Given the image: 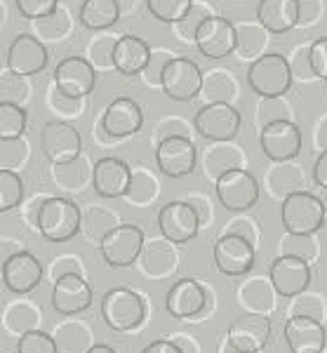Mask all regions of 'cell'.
Here are the masks:
<instances>
[{"instance_id": "cell-1", "label": "cell", "mask_w": 327, "mask_h": 353, "mask_svg": "<svg viewBox=\"0 0 327 353\" xmlns=\"http://www.w3.org/2000/svg\"><path fill=\"white\" fill-rule=\"evenodd\" d=\"M36 229L50 243H68L83 229V214L78 205L68 198H45Z\"/></svg>"}, {"instance_id": "cell-2", "label": "cell", "mask_w": 327, "mask_h": 353, "mask_svg": "<svg viewBox=\"0 0 327 353\" xmlns=\"http://www.w3.org/2000/svg\"><path fill=\"white\" fill-rule=\"evenodd\" d=\"M290 61L280 52H266L248 68V85L257 97H285L292 88Z\"/></svg>"}, {"instance_id": "cell-3", "label": "cell", "mask_w": 327, "mask_h": 353, "mask_svg": "<svg viewBox=\"0 0 327 353\" xmlns=\"http://www.w3.org/2000/svg\"><path fill=\"white\" fill-rule=\"evenodd\" d=\"M280 219L288 233H318L323 229L327 212L323 198L308 191H295L280 205Z\"/></svg>"}, {"instance_id": "cell-4", "label": "cell", "mask_w": 327, "mask_h": 353, "mask_svg": "<svg viewBox=\"0 0 327 353\" xmlns=\"http://www.w3.org/2000/svg\"><path fill=\"white\" fill-rule=\"evenodd\" d=\"M101 318L113 332H128L144 321V301L135 290L113 288L101 299Z\"/></svg>"}, {"instance_id": "cell-5", "label": "cell", "mask_w": 327, "mask_h": 353, "mask_svg": "<svg viewBox=\"0 0 327 353\" xmlns=\"http://www.w3.org/2000/svg\"><path fill=\"white\" fill-rule=\"evenodd\" d=\"M215 191L226 212H250L259 201V184L248 170H231L215 181Z\"/></svg>"}, {"instance_id": "cell-6", "label": "cell", "mask_w": 327, "mask_h": 353, "mask_svg": "<svg viewBox=\"0 0 327 353\" xmlns=\"http://www.w3.org/2000/svg\"><path fill=\"white\" fill-rule=\"evenodd\" d=\"M40 149L52 165H64L83 156V137L68 121H50L40 130Z\"/></svg>"}, {"instance_id": "cell-7", "label": "cell", "mask_w": 327, "mask_h": 353, "mask_svg": "<svg viewBox=\"0 0 327 353\" xmlns=\"http://www.w3.org/2000/svg\"><path fill=\"white\" fill-rule=\"evenodd\" d=\"M101 257L113 269H125L137 261L144 250V231L135 224H118L101 238Z\"/></svg>"}, {"instance_id": "cell-8", "label": "cell", "mask_w": 327, "mask_h": 353, "mask_svg": "<svg viewBox=\"0 0 327 353\" xmlns=\"http://www.w3.org/2000/svg\"><path fill=\"white\" fill-rule=\"evenodd\" d=\"M200 217L188 201H170L158 212V229L172 245H186L198 236Z\"/></svg>"}, {"instance_id": "cell-9", "label": "cell", "mask_w": 327, "mask_h": 353, "mask_svg": "<svg viewBox=\"0 0 327 353\" xmlns=\"http://www.w3.org/2000/svg\"><path fill=\"white\" fill-rule=\"evenodd\" d=\"M240 125H243V118L233 104H205L200 106L196 118H193L196 132L208 141L236 139Z\"/></svg>"}, {"instance_id": "cell-10", "label": "cell", "mask_w": 327, "mask_h": 353, "mask_svg": "<svg viewBox=\"0 0 327 353\" xmlns=\"http://www.w3.org/2000/svg\"><path fill=\"white\" fill-rule=\"evenodd\" d=\"M52 83L57 85L59 92L68 97H76V99H88L97 85V68L90 64L88 57H64L59 64L54 66Z\"/></svg>"}, {"instance_id": "cell-11", "label": "cell", "mask_w": 327, "mask_h": 353, "mask_svg": "<svg viewBox=\"0 0 327 353\" xmlns=\"http://www.w3.org/2000/svg\"><path fill=\"white\" fill-rule=\"evenodd\" d=\"M200 88H203V71L193 59L188 57H179L170 61V66L163 73V90L172 101H191L200 97Z\"/></svg>"}, {"instance_id": "cell-12", "label": "cell", "mask_w": 327, "mask_h": 353, "mask_svg": "<svg viewBox=\"0 0 327 353\" xmlns=\"http://www.w3.org/2000/svg\"><path fill=\"white\" fill-rule=\"evenodd\" d=\"M215 266L221 276H245L255 266V245L236 233H224L215 243Z\"/></svg>"}, {"instance_id": "cell-13", "label": "cell", "mask_w": 327, "mask_h": 353, "mask_svg": "<svg viewBox=\"0 0 327 353\" xmlns=\"http://www.w3.org/2000/svg\"><path fill=\"white\" fill-rule=\"evenodd\" d=\"M198 149L188 137H170L158 141L156 146V165L170 179H181L196 170Z\"/></svg>"}, {"instance_id": "cell-14", "label": "cell", "mask_w": 327, "mask_h": 353, "mask_svg": "<svg viewBox=\"0 0 327 353\" xmlns=\"http://www.w3.org/2000/svg\"><path fill=\"white\" fill-rule=\"evenodd\" d=\"M226 337L236 353H259L271 339V321L264 313H245L231 323Z\"/></svg>"}, {"instance_id": "cell-15", "label": "cell", "mask_w": 327, "mask_h": 353, "mask_svg": "<svg viewBox=\"0 0 327 353\" xmlns=\"http://www.w3.org/2000/svg\"><path fill=\"white\" fill-rule=\"evenodd\" d=\"M259 144L264 156L273 163L295 161L301 151V130L295 121L271 123L259 132Z\"/></svg>"}, {"instance_id": "cell-16", "label": "cell", "mask_w": 327, "mask_h": 353, "mask_svg": "<svg viewBox=\"0 0 327 353\" xmlns=\"http://www.w3.org/2000/svg\"><path fill=\"white\" fill-rule=\"evenodd\" d=\"M268 281L280 297H299L311 285V266L299 257L280 254L268 269Z\"/></svg>"}, {"instance_id": "cell-17", "label": "cell", "mask_w": 327, "mask_h": 353, "mask_svg": "<svg viewBox=\"0 0 327 353\" xmlns=\"http://www.w3.org/2000/svg\"><path fill=\"white\" fill-rule=\"evenodd\" d=\"M196 48L208 59H224L236 52V24L226 17L212 14L196 36Z\"/></svg>"}, {"instance_id": "cell-18", "label": "cell", "mask_w": 327, "mask_h": 353, "mask_svg": "<svg viewBox=\"0 0 327 353\" xmlns=\"http://www.w3.org/2000/svg\"><path fill=\"white\" fill-rule=\"evenodd\" d=\"M92 306V288L80 273H64L54 281L52 309L61 316H76Z\"/></svg>"}, {"instance_id": "cell-19", "label": "cell", "mask_w": 327, "mask_h": 353, "mask_svg": "<svg viewBox=\"0 0 327 353\" xmlns=\"http://www.w3.org/2000/svg\"><path fill=\"white\" fill-rule=\"evenodd\" d=\"M5 66L19 76H36L48 66V48L33 33H19L10 45Z\"/></svg>"}, {"instance_id": "cell-20", "label": "cell", "mask_w": 327, "mask_h": 353, "mask_svg": "<svg viewBox=\"0 0 327 353\" xmlns=\"http://www.w3.org/2000/svg\"><path fill=\"white\" fill-rule=\"evenodd\" d=\"M43 281V264L36 254L31 252H14L5 259L3 264V283L10 292L14 294H26L31 290H36Z\"/></svg>"}, {"instance_id": "cell-21", "label": "cell", "mask_w": 327, "mask_h": 353, "mask_svg": "<svg viewBox=\"0 0 327 353\" xmlns=\"http://www.w3.org/2000/svg\"><path fill=\"white\" fill-rule=\"evenodd\" d=\"M285 341L292 353H323L327 332L318 318L297 313L285 323Z\"/></svg>"}, {"instance_id": "cell-22", "label": "cell", "mask_w": 327, "mask_h": 353, "mask_svg": "<svg viewBox=\"0 0 327 353\" xmlns=\"http://www.w3.org/2000/svg\"><path fill=\"white\" fill-rule=\"evenodd\" d=\"M208 304V292L200 285L196 278H181L170 288L168 297H165V309L177 321H188L196 318Z\"/></svg>"}, {"instance_id": "cell-23", "label": "cell", "mask_w": 327, "mask_h": 353, "mask_svg": "<svg viewBox=\"0 0 327 353\" xmlns=\"http://www.w3.org/2000/svg\"><path fill=\"white\" fill-rule=\"evenodd\" d=\"M101 125H104L106 134H111L113 139H125V137H132L141 130L144 113H141V106L135 99L118 97L101 113Z\"/></svg>"}, {"instance_id": "cell-24", "label": "cell", "mask_w": 327, "mask_h": 353, "mask_svg": "<svg viewBox=\"0 0 327 353\" xmlns=\"http://www.w3.org/2000/svg\"><path fill=\"white\" fill-rule=\"evenodd\" d=\"M132 168L120 158L106 156L95 163V174H92V186L101 198H123L130 191Z\"/></svg>"}, {"instance_id": "cell-25", "label": "cell", "mask_w": 327, "mask_h": 353, "mask_svg": "<svg viewBox=\"0 0 327 353\" xmlns=\"http://www.w3.org/2000/svg\"><path fill=\"white\" fill-rule=\"evenodd\" d=\"M203 168L205 176L217 181L221 174L231 170H248V158L243 153V146L233 139L228 141H208L203 153Z\"/></svg>"}, {"instance_id": "cell-26", "label": "cell", "mask_w": 327, "mask_h": 353, "mask_svg": "<svg viewBox=\"0 0 327 353\" xmlns=\"http://www.w3.org/2000/svg\"><path fill=\"white\" fill-rule=\"evenodd\" d=\"M148 57H151V45L144 38L123 33L116 45V52H113V64L123 76H141V71L148 64Z\"/></svg>"}, {"instance_id": "cell-27", "label": "cell", "mask_w": 327, "mask_h": 353, "mask_svg": "<svg viewBox=\"0 0 327 353\" xmlns=\"http://www.w3.org/2000/svg\"><path fill=\"white\" fill-rule=\"evenodd\" d=\"M257 21L266 26L273 36L288 33L295 26H299V5L297 0H259Z\"/></svg>"}, {"instance_id": "cell-28", "label": "cell", "mask_w": 327, "mask_h": 353, "mask_svg": "<svg viewBox=\"0 0 327 353\" xmlns=\"http://www.w3.org/2000/svg\"><path fill=\"white\" fill-rule=\"evenodd\" d=\"M200 97L205 104H233L240 97V85L228 68H210L203 73Z\"/></svg>"}, {"instance_id": "cell-29", "label": "cell", "mask_w": 327, "mask_h": 353, "mask_svg": "<svg viewBox=\"0 0 327 353\" xmlns=\"http://www.w3.org/2000/svg\"><path fill=\"white\" fill-rule=\"evenodd\" d=\"M273 33L259 21H240L236 24V54L243 61H257L266 54Z\"/></svg>"}, {"instance_id": "cell-30", "label": "cell", "mask_w": 327, "mask_h": 353, "mask_svg": "<svg viewBox=\"0 0 327 353\" xmlns=\"http://www.w3.org/2000/svg\"><path fill=\"white\" fill-rule=\"evenodd\" d=\"M120 8L116 0H83L78 21L88 31H106L120 19Z\"/></svg>"}, {"instance_id": "cell-31", "label": "cell", "mask_w": 327, "mask_h": 353, "mask_svg": "<svg viewBox=\"0 0 327 353\" xmlns=\"http://www.w3.org/2000/svg\"><path fill=\"white\" fill-rule=\"evenodd\" d=\"M268 189L273 196H278L280 201L290 196L295 191H304V174H301V165H297L295 161H283V163H273V168L268 170Z\"/></svg>"}, {"instance_id": "cell-32", "label": "cell", "mask_w": 327, "mask_h": 353, "mask_svg": "<svg viewBox=\"0 0 327 353\" xmlns=\"http://www.w3.org/2000/svg\"><path fill=\"white\" fill-rule=\"evenodd\" d=\"M120 41V36H116L113 31H95V36L90 38L88 48H85V57L92 66L97 68V73L104 71H116L113 64V52H116V45Z\"/></svg>"}, {"instance_id": "cell-33", "label": "cell", "mask_w": 327, "mask_h": 353, "mask_svg": "<svg viewBox=\"0 0 327 353\" xmlns=\"http://www.w3.org/2000/svg\"><path fill=\"white\" fill-rule=\"evenodd\" d=\"M31 24H33L36 36L43 43H59L73 31V17H71V12H68V8L59 5L54 12L40 17V19H33Z\"/></svg>"}, {"instance_id": "cell-34", "label": "cell", "mask_w": 327, "mask_h": 353, "mask_svg": "<svg viewBox=\"0 0 327 353\" xmlns=\"http://www.w3.org/2000/svg\"><path fill=\"white\" fill-rule=\"evenodd\" d=\"M278 121H295V109L288 101V97H259L255 106V125L257 130L266 128Z\"/></svg>"}, {"instance_id": "cell-35", "label": "cell", "mask_w": 327, "mask_h": 353, "mask_svg": "<svg viewBox=\"0 0 327 353\" xmlns=\"http://www.w3.org/2000/svg\"><path fill=\"white\" fill-rule=\"evenodd\" d=\"M31 76H19V73L10 71L5 66L3 76H0V101H8V104H19L24 106L28 99H31Z\"/></svg>"}, {"instance_id": "cell-36", "label": "cell", "mask_w": 327, "mask_h": 353, "mask_svg": "<svg viewBox=\"0 0 327 353\" xmlns=\"http://www.w3.org/2000/svg\"><path fill=\"white\" fill-rule=\"evenodd\" d=\"M92 174H95V165L88 163V158H76L71 163L64 165H54V176L59 184L68 186L71 191H80L88 181H92Z\"/></svg>"}, {"instance_id": "cell-37", "label": "cell", "mask_w": 327, "mask_h": 353, "mask_svg": "<svg viewBox=\"0 0 327 353\" xmlns=\"http://www.w3.org/2000/svg\"><path fill=\"white\" fill-rule=\"evenodd\" d=\"M212 14H215V12H212L210 5L193 3L191 10L184 14V19H179L177 24H172V28H175L177 38H179L181 43H193V45H196V36H198L200 26H203Z\"/></svg>"}, {"instance_id": "cell-38", "label": "cell", "mask_w": 327, "mask_h": 353, "mask_svg": "<svg viewBox=\"0 0 327 353\" xmlns=\"http://www.w3.org/2000/svg\"><path fill=\"white\" fill-rule=\"evenodd\" d=\"M26 196L24 179L14 170H0V212H12Z\"/></svg>"}, {"instance_id": "cell-39", "label": "cell", "mask_w": 327, "mask_h": 353, "mask_svg": "<svg viewBox=\"0 0 327 353\" xmlns=\"http://www.w3.org/2000/svg\"><path fill=\"white\" fill-rule=\"evenodd\" d=\"M28 113L24 106L0 101V139H17L26 132Z\"/></svg>"}, {"instance_id": "cell-40", "label": "cell", "mask_w": 327, "mask_h": 353, "mask_svg": "<svg viewBox=\"0 0 327 353\" xmlns=\"http://www.w3.org/2000/svg\"><path fill=\"white\" fill-rule=\"evenodd\" d=\"M273 292H275V288L271 285V281L255 278V281L243 288L240 297H243L245 306L250 304L252 313H266L273 309Z\"/></svg>"}, {"instance_id": "cell-41", "label": "cell", "mask_w": 327, "mask_h": 353, "mask_svg": "<svg viewBox=\"0 0 327 353\" xmlns=\"http://www.w3.org/2000/svg\"><path fill=\"white\" fill-rule=\"evenodd\" d=\"M158 196V181L156 176L148 172L146 168H135L132 170V181L128 191V201L137 205H146Z\"/></svg>"}, {"instance_id": "cell-42", "label": "cell", "mask_w": 327, "mask_h": 353, "mask_svg": "<svg viewBox=\"0 0 327 353\" xmlns=\"http://www.w3.org/2000/svg\"><path fill=\"white\" fill-rule=\"evenodd\" d=\"M48 106L57 113V116H59V121H73V118L83 116L85 109H88V101L59 92L57 85L52 83L48 90Z\"/></svg>"}, {"instance_id": "cell-43", "label": "cell", "mask_w": 327, "mask_h": 353, "mask_svg": "<svg viewBox=\"0 0 327 353\" xmlns=\"http://www.w3.org/2000/svg\"><path fill=\"white\" fill-rule=\"evenodd\" d=\"M31 156V144L26 137L17 139H0V170H19Z\"/></svg>"}, {"instance_id": "cell-44", "label": "cell", "mask_w": 327, "mask_h": 353, "mask_svg": "<svg viewBox=\"0 0 327 353\" xmlns=\"http://www.w3.org/2000/svg\"><path fill=\"white\" fill-rule=\"evenodd\" d=\"M196 0H146L148 12L153 14V19H158L160 24H177L184 19V14L191 10V5Z\"/></svg>"}, {"instance_id": "cell-45", "label": "cell", "mask_w": 327, "mask_h": 353, "mask_svg": "<svg viewBox=\"0 0 327 353\" xmlns=\"http://www.w3.org/2000/svg\"><path fill=\"white\" fill-rule=\"evenodd\" d=\"M175 52L168 48H151V57H148V64L141 71V81H144L148 88H160L163 85V73L165 68L170 66V61L175 59Z\"/></svg>"}, {"instance_id": "cell-46", "label": "cell", "mask_w": 327, "mask_h": 353, "mask_svg": "<svg viewBox=\"0 0 327 353\" xmlns=\"http://www.w3.org/2000/svg\"><path fill=\"white\" fill-rule=\"evenodd\" d=\"M283 254H292V257H299L304 261H311L318 257V241H315V233H288L283 238Z\"/></svg>"}, {"instance_id": "cell-47", "label": "cell", "mask_w": 327, "mask_h": 353, "mask_svg": "<svg viewBox=\"0 0 327 353\" xmlns=\"http://www.w3.org/2000/svg\"><path fill=\"white\" fill-rule=\"evenodd\" d=\"M292 78L299 83H311L318 81L313 71V59H311V45H297L288 57Z\"/></svg>"}, {"instance_id": "cell-48", "label": "cell", "mask_w": 327, "mask_h": 353, "mask_svg": "<svg viewBox=\"0 0 327 353\" xmlns=\"http://www.w3.org/2000/svg\"><path fill=\"white\" fill-rule=\"evenodd\" d=\"M17 353H57V341L48 332L28 330V332L19 337Z\"/></svg>"}, {"instance_id": "cell-49", "label": "cell", "mask_w": 327, "mask_h": 353, "mask_svg": "<svg viewBox=\"0 0 327 353\" xmlns=\"http://www.w3.org/2000/svg\"><path fill=\"white\" fill-rule=\"evenodd\" d=\"M116 226L118 224H116V219H113V214H108L101 208H97V210H92V212H90L88 226H83V229L92 238V241L101 243V238H104L111 229H116Z\"/></svg>"}, {"instance_id": "cell-50", "label": "cell", "mask_w": 327, "mask_h": 353, "mask_svg": "<svg viewBox=\"0 0 327 353\" xmlns=\"http://www.w3.org/2000/svg\"><path fill=\"white\" fill-rule=\"evenodd\" d=\"M156 137L158 141L170 139V137H188L191 139V123L181 116H165L156 125Z\"/></svg>"}, {"instance_id": "cell-51", "label": "cell", "mask_w": 327, "mask_h": 353, "mask_svg": "<svg viewBox=\"0 0 327 353\" xmlns=\"http://www.w3.org/2000/svg\"><path fill=\"white\" fill-rule=\"evenodd\" d=\"M14 5L24 19L33 21V19H40V17L54 12L61 3L59 0H14Z\"/></svg>"}, {"instance_id": "cell-52", "label": "cell", "mask_w": 327, "mask_h": 353, "mask_svg": "<svg viewBox=\"0 0 327 353\" xmlns=\"http://www.w3.org/2000/svg\"><path fill=\"white\" fill-rule=\"evenodd\" d=\"M226 233H236V236H243L248 238V241L255 245L259 243V226H257V221L252 217H245L243 212L238 214V217H231L226 224Z\"/></svg>"}, {"instance_id": "cell-53", "label": "cell", "mask_w": 327, "mask_h": 353, "mask_svg": "<svg viewBox=\"0 0 327 353\" xmlns=\"http://www.w3.org/2000/svg\"><path fill=\"white\" fill-rule=\"evenodd\" d=\"M299 5V26L301 28H313L323 19L325 14V3L323 0H297Z\"/></svg>"}, {"instance_id": "cell-54", "label": "cell", "mask_w": 327, "mask_h": 353, "mask_svg": "<svg viewBox=\"0 0 327 353\" xmlns=\"http://www.w3.org/2000/svg\"><path fill=\"white\" fill-rule=\"evenodd\" d=\"M311 59H313V71L318 81H327V36L315 38L311 43Z\"/></svg>"}, {"instance_id": "cell-55", "label": "cell", "mask_w": 327, "mask_h": 353, "mask_svg": "<svg viewBox=\"0 0 327 353\" xmlns=\"http://www.w3.org/2000/svg\"><path fill=\"white\" fill-rule=\"evenodd\" d=\"M313 181L320 189H327V151L318 156V161L313 165Z\"/></svg>"}, {"instance_id": "cell-56", "label": "cell", "mask_w": 327, "mask_h": 353, "mask_svg": "<svg viewBox=\"0 0 327 353\" xmlns=\"http://www.w3.org/2000/svg\"><path fill=\"white\" fill-rule=\"evenodd\" d=\"M141 353H184V351L170 339H156V341H151Z\"/></svg>"}, {"instance_id": "cell-57", "label": "cell", "mask_w": 327, "mask_h": 353, "mask_svg": "<svg viewBox=\"0 0 327 353\" xmlns=\"http://www.w3.org/2000/svg\"><path fill=\"white\" fill-rule=\"evenodd\" d=\"M188 203L193 205V210L198 212V217H200V224H205V221H210L212 219V212H210V205L205 198H200V196H191L188 198Z\"/></svg>"}, {"instance_id": "cell-58", "label": "cell", "mask_w": 327, "mask_h": 353, "mask_svg": "<svg viewBox=\"0 0 327 353\" xmlns=\"http://www.w3.org/2000/svg\"><path fill=\"white\" fill-rule=\"evenodd\" d=\"M315 146H318L320 151H327V113L323 118H320L318 123H315Z\"/></svg>"}, {"instance_id": "cell-59", "label": "cell", "mask_w": 327, "mask_h": 353, "mask_svg": "<svg viewBox=\"0 0 327 353\" xmlns=\"http://www.w3.org/2000/svg\"><path fill=\"white\" fill-rule=\"evenodd\" d=\"M116 3H118V8L123 14H132V12H137V8H139L141 0H116Z\"/></svg>"}, {"instance_id": "cell-60", "label": "cell", "mask_w": 327, "mask_h": 353, "mask_svg": "<svg viewBox=\"0 0 327 353\" xmlns=\"http://www.w3.org/2000/svg\"><path fill=\"white\" fill-rule=\"evenodd\" d=\"M88 353H116V351H113L111 346H106V344H97V346H92Z\"/></svg>"}, {"instance_id": "cell-61", "label": "cell", "mask_w": 327, "mask_h": 353, "mask_svg": "<svg viewBox=\"0 0 327 353\" xmlns=\"http://www.w3.org/2000/svg\"><path fill=\"white\" fill-rule=\"evenodd\" d=\"M323 203H325V212H327V198H325V201H323Z\"/></svg>"}]
</instances>
